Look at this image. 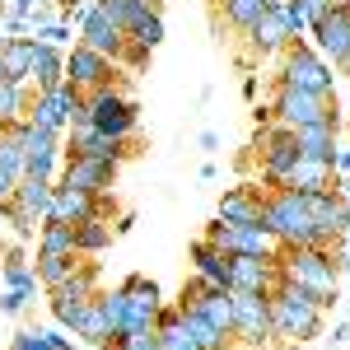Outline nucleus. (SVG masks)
<instances>
[{
  "label": "nucleus",
  "instance_id": "39",
  "mask_svg": "<svg viewBox=\"0 0 350 350\" xmlns=\"http://www.w3.org/2000/svg\"><path fill=\"white\" fill-rule=\"evenodd\" d=\"M178 313H183V308H178ZM159 350H201V346H196L187 332H183V323H178V327H163L159 332Z\"/></svg>",
  "mask_w": 350,
  "mask_h": 350
},
{
  "label": "nucleus",
  "instance_id": "28",
  "mask_svg": "<svg viewBox=\"0 0 350 350\" xmlns=\"http://www.w3.org/2000/svg\"><path fill=\"white\" fill-rule=\"evenodd\" d=\"M52 191L56 183H38V178H19V187H14V206L19 211H28L33 219H47V211H52Z\"/></svg>",
  "mask_w": 350,
  "mask_h": 350
},
{
  "label": "nucleus",
  "instance_id": "1",
  "mask_svg": "<svg viewBox=\"0 0 350 350\" xmlns=\"http://www.w3.org/2000/svg\"><path fill=\"white\" fill-rule=\"evenodd\" d=\"M327 308H332V299L280 280V285L271 290V336L285 341V346H308V341L323 336Z\"/></svg>",
  "mask_w": 350,
  "mask_h": 350
},
{
  "label": "nucleus",
  "instance_id": "41",
  "mask_svg": "<svg viewBox=\"0 0 350 350\" xmlns=\"http://www.w3.org/2000/svg\"><path fill=\"white\" fill-rule=\"evenodd\" d=\"M33 295H38V290H5V295H0V313H10V318L24 313L28 304H33Z\"/></svg>",
  "mask_w": 350,
  "mask_h": 350
},
{
  "label": "nucleus",
  "instance_id": "7",
  "mask_svg": "<svg viewBox=\"0 0 350 350\" xmlns=\"http://www.w3.org/2000/svg\"><path fill=\"white\" fill-rule=\"evenodd\" d=\"M275 84L308 89V94H336V66H327L323 56L313 52V42H290L280 52V75H275Z\"/></svg>",
  "mask_w": 350,
  "mask_h": 350
},
{
  "label": "nucleus",
  "instance_id": "2",
  "mask_svg": "<svg viewBox=\"0 0 350 350\" xmlns=\"http://www.w3.org/2000/svg\"><path fill=\"white\" fill-rule=\"evenodd\" d=\"M262 229L280 247H332V243L313 229L308 219V206H304V191H290V187H271L267 201H262ZM336 252V247H332Z\"/></svg>",
  "mask_w": 350,
  "mask_h": 350
},
{
  "label": "nucleus",
  "instance_id": "42",
  "mask_svg": "<svg viewBox=\"0 0 350 350\" xmlns=\"http://www.w3.org/2000/svg\"><path fill=\"white\" fill-rule=\"evenodd\" d=\"M38 341H42V350H80L70 336H61V332H52V327H38Z\"/></svg>",
  "mask_w": 350,
  "mask_h": 350
},
{
  "label": "nucleus",
  "instance_id": "35",
  "mask_svg": "<svg viewBox=\"0 0 350 350\" xmlns=\"http://www.w3.org/2000/svg\"><path fill=\"white\" fill-rule=\"evenodd\" d=\"M38 252H75V229L61 219H42L38 229Z\"/></svg>",
  "mask_w": 350,
  "mask_h": 350
},
{
  "label": "nucleus",
  "instance_id": "10",
  "mask_svg": "<svg viewBox=\"0 0 350 350\" xmlns=\"http://www.w3.org/2000/svg\"><path fill=\"white\" fill-rule=\"evenodd\" d=\"M75 38H80L89 52H98V56H108V61H117L122 56V47H126V28L122 24H112V14L98 5V0H84L80 10H75Z\"/></svg>",
  "mask_w": 350,
  "mask_h": 350
},
{
  "label": "nucleus",
  "instance_id": "16",
  "mask_svg": "<svg viewBox=\"0 0 350 350\" xmlns=\"http://www.w3.org/2000/svg\"><path fill=\"white\" fill-rule=\"evenodd\" d=\"M117 173H122V163L112 159H61V173H56V183L61 187H75V191H89V196H108L117 187Z\"/></svg>",
  "mask_w": 350,
  "mask_h": 350
},
{
  "label": "nucleus",
  "instance_id": "24",
  "mask_svg": "<svg viewBox=\"0 0 350 350\" xmlns=\"http://www.w3.org/2000/svg\"><path fill=\"white\" fill-rule=\"evenodd\" d=\"M295 135H299V154H304V159L332 163L336 145H341V117H332V122H313V126H299Z\"/></svg>",
  "mask_w": 350,
  "mask_h": 350
},
{
  "label": "nucleus",
  "instance_id": "12",
  "mask_svg": "<svg viewBox=\"0 0 350 350\" xmlns=\"http://www.w3.org/2000/svg\"><path fill=\"white\" fill-rule=\"evenodd\" d=\"M112 159V163H126L140 154V140H117V135H103L94 126H80V131H66L61 135V159Z\"/></svg>",
  "mask_w": 350,
  "mask_h": 350
},
{
  "label": "nucleus",
  "instance_id": "9",
  "mask_svg": "<svg viewBox=\"0 0 350 350\" xmlns=\"http://www.w3.org/2000/svg\"><path fill=\"white\" fill-rule=\"evenodd\" d=\"M19 131V145H24V178H38V183H56L61 173V135L38 126V122H14Z\"/></svg>",
  "mask_w": 350,
  "mask_h": 350
},
{
  "label": "nucleus",
  "instance_id": "15",
  "mask_svg": "<svg viewBox=\"0 0 350 350\" xmlns=\"http://www.w3.org/2000/svg\"><path fill=\"white\" fill-rule=\"evenodd\" d=\"M122 299H126V318H122V332H154V318H159V285L150 275H126L122 285Z\"/></svg>",
  "mask_w": 350,
  "mask_h": 350
},
{
  "label": "nucleus",
  "instance_id": "29",
  "mask_svg": "<svg viewBox=\"0 0 350 350\" xmlns=\"http://www.w3.org/2000/svg\"><path fill=\"white\" fill-rule=\"evenodd\" d=\"M75 229V252L80 257H98V252H108L112 247V224L108 219H80V224H70Z\"/></svg>",
  "mask_w": 350,
  "mask_h": 350
},
{
  "label": "nucleus",
  "instance_id": "21",
  "mask_svg": "<svg viewBox=\"0 0 350 350\" xmlns=\"http://www.w3.org/2000/svg\"><path fill=\"white\" fill-rule=\"evenodd\" d=\"M70 84H61V89H52V94H33L28 98V122H38V126H47V131L66 135V126H70Z\"/></svg>",
  "mask_w": 350,
  "mask_h": 350
},
{
  "label": "nucleus",
  "instance_id": "33",
  "mask_svg": "<svg viewBox=\"0 0 350 350\" xmlns=\"http://www.w3.org/2000/svg\"><path fill=\"white\" fill-rule=\"evenodd\" d=\"M219 14H224V24L234 28V33H247V28L262 19V10H267V0H215Z\"/></svg>",
  "mask_w": 350,
  "mask_h": 350
},
{
  "label": "nucleus",
  "instance_id": "17",
  "mask_svg": "<svg viewBox=\"0 0 350 350\" xmlns=\"http://www.w3.org/2000/svg\"><path fill=\"white\" fill-rule=\"evenodd\" d=\"M304 206H308L313 229H318L332 247H341V239H346V229H350V201L346 196H341V191H308Z\"/></svg>",
  "mask_w": 350,
  "mask_h": 350
},
{
  "label": "nucleus",
  "instance_id": "54",
  "mask_svg": "<svg viewBox=\"0 0 350 350\" xmlns=\"http://www.w3.org/2000/svg\"><path fill=\"white\" fill-rule=\"evenodd\" d=\"M341 247H350V229H346V239H341Z\"/></svg>",
  "mask_w": 350,
  "mask_h": 350
},
{
  "label": "nucleus",
  "instance_id": "48",
  "mask_svg": "<svg viewBox=\"0 0 350 350\" xmlns=\"http://www.w3.org/2000/svg\"><path fill=\"white\" fill-rule=\"evenodd\" d=\"M5 5H10V14H33V5H38V0H5Z\"/></svg>",
  "mask_w": 350,
  "mask_h": 350
},
{
  "label": "nucleus",
  "instance_id": "3",
  "mask_svg": "<svg viewBox=\"0 0 350 350\" xmlns=\"http://www.w3.org/2000/svg\"><path fill=\"white\" fill-rule=\"evenodd\" d=\"M280 275L299 285V290H313L336 304V285H341V271H336V252L332 247H280Z\"/></svg>",
  "mask_w": 350,
  "mask_h": 350
},
{
  "label": "nucleus",
  "instance_id": "11",
  "mask_svg": "<svg viewBox=\"0 0 350 350\" xmlns=\"http://www.w3.org/2000/svg\"><path fill=\"white\" fill-rule=\"evenodd\" d=\"M206 239L215 243L219 252H229V257H275L280 252V243L271 239L262 224H229L219 215H215V224H206Z\"/></svg>",
  "mask_w": 350,
  "mask_h": 350
},
{
  "label": "nucleus",
  "instance_id": "36",
  "mask_svg": "<svg viewBox=\"0 0 350 350\" xmlns=\"http://www.w3.org/2000/svg\"><path fill=\"white\" fill-rule=\"evenodd\" d=\"M126 42L140 47V52H154V47L163 42V14H145L140 24H131L126 28Z\"/></svg>",
  "mask_w": 350,
  "mask_h": 350
},
{
  "label": "nucleus",
  "instance_id": "37",
  "mask_svg": "<svg viewBox=\"0 0 350 350\" xmlns=\"http://www.w3.org/2000/svg\"><path fill=\"white\" fill-rule=\"evenodd\" d=\"M103 350H159V332H117Z\"/></svg>",
  "mask_w": 350,
  "mask_h": 350
},
{
  "label": "nucleus",
  "instance_id": "4",
  "mask_svg": "<svg viewBox=\"0 0 350 350\" xmlns=\"http://www.w3.org/2000/svg\"><path fill=\"white\" fill-rule=\"evenodd\" d=\"M247 159H257L262 187H280L285 173L299 163V135L290 126H280V122H267V126H257V135H252V154Z\"/></svg>",
  "mask_w": 350,
  "mask_h": 350
},
{
  "label": "nucleus",
  "instance_id": "14",
  "mask_svg": "<svg viewBox=\"0 0 350 350\" xmlns=\"http://www.w3.org/2000/svg\"><path fill=\"white\" fill-rule=\"evenodd\" d=\"M308 38H313V52L323 56L327 66H341L350 56V0H336L323 19L313 24Z\"/></svg>",
  "mask_w": 350,
  "mask_h": 350
},
{
  "label": "nucleus",
  "instance_id": "51",
  "mask_svg": "<svg viewBox=\"0 0 350 350\" xmlns=\"http://www.w3.org/2000/svg\"><path fill=\"white\" fill-rule=\"evenodd\" d=\"M201 150H219V135L215 131H201Z\"/></svg>",
  "mask_w": 350,
  "mask_h": 350
},
{
  "label": "nucleus",
  "instance_id": "26",
  "mask_svg": "<svg viewBox=\"0 0 350 350\" xmlns=\"http://www.w3.org/2000/svg\"><path fill=\"white\" fill-rule=\"evenodd\" d=\"M33 47H38V38H33V33H19V38H10V42L0 47V66H5V80L28 84V70H33Z\"/></svg>",
  "mask_w": 350,
  "mask_h": 350
},
{
  "label": "nucleus",
  "instance_id": "23",
  "mask_svg": "<svg viewBox=\"0 0 350 350\" xmlns=\"http://www.w3.org/2000/svg\"><path fill=\"white\" fill-rule=\"evenodd\" d=\"M28 84H33V94H52V89H61V84H66V52H61V47H47V42H38V47H33Z\"/></svg>",
  "mask_w": 350,
  "mask_h": 350
},
{
  "label": "nucleus",
  "instance_id": "40",
  "mask_svg": "<svg viewBox=\"0 0 350 350\" xmlns=\"http://www.w3.org/2000/svg\"><path fill=\"white\" fill-rule=\"evenodd\" d=\"M290 5H295L299 14H304V24H308V33H313V24L323 19V14L332 10V5H336V0H290Z\"/></svg>",
  "mask_w": 350,
  "mask_h": 350
},
{
  "label": "nucleus",
  "instance_id": "18",
  "mask_svg": "<svg viewBox=\"0 0 350 350\" xmlns=\"http://www.w3.org/2000/svg\"><path fill=\"white\" fill-rule=\"evenodd\" d=\"M247 38V47H252V56H275L285 52L295 38H290V19H285V0H267V10H262V19L243 33Z\"/></svg>",
  "mask_w": 350,
  "mask_h": 350
},
{
  "label": "nucleus",
  "instance_id": "31",
  "mask_svg": "<svg viewBox=\"0 0 350 350\" xmlns=\"http://www.w3.org/2000/svg\"><path fill=\"white\" fill-rule=\"evenodd\" d=\"M28 98H33V84L0 80V126H10V122H24V117H28Z\"/></svg>",
  "mask_w": 350,
  "mask_h": 350
},
{
  "label": "nucleus",
  "instance_id": "47",
  "mask_svg": "<svg viewBox=\"0 0 350 350\" xmlns=\"http://www.w3.org/2000/svg\"><path fill=\"white\" fill-rule=\"evenodd\" d=\"M52 5H56V14H61V19L70 24V19H75V10H80L84 0H52Z\"/></svg>",
  "mask_w": 350,
  "mask_h": 350
},
{
  "label": "nucleus",
  "instance_id": "55",
  "mask_svg": "<svg viewBox=\"0 0 350 350\" xmlns=\"http://www.w3.org/2000/svg\"><path fill=\"white\" fill-rule=\"evenodd\" d=\"M5 42H10V38H5V33H0V47H5Z\"/></svg>",
  "mask_w": 350,
  "mask_h": 350
},
{
  "label": "nucleus",
  "instance_id": "8",
  "mask_svg": "<svg viewBox=\"0 0 350 350\" xmlns=\"http://www.w3.org/2000/svg\"><path fill=\"white\" fill-rule=\"evenodd\" d=\"M271 117L280 122V126H313V122H332V117H341L336 112V94H308V89H290V84H275V94H271Z\"/></svg>",
  "mask_w": 350,
  "mask_h": 350
},
{
  "label": "nucleus",
  "instance_id": "20",
  "mask_svg": "<svg viewBox=\"0 0 350 350\" xmlns=\"http://www.w3.org/2000/svg\"><path fill=\"white\" fill-rule=\"evenodd\" d=\"M267 191L271 187H262V183H239V187H224L215 215L229 219V224H262V201H267Z\"/></svg>",
  "mask_w": 350,
  "mask_h": 350
},
{
  "label": "nucleus",
  "instance_id": "45",
  "mask_svg": "<svg viewBox=\"0 0 350 350\" xmlns=\"http://www.w3.org/2000/svg\"><path fill=\"white\" fill-rule=\"evenodd\" d=\"M10 350H42V341H38V332H19V336L10 341Z\"/></svg>",
  "mask_w": 350,
  "mask_h": 350
},
{
  "label": "nucleus",
  "instance_id": "6",
  "mask_svg": "<svg viewBox=\"0 0 350 350\" xmlns=\"http://www.w3.org/2000/svg\"><path fill=\"white\" fill-rule=\"evenodd\" d=\"M229 336L243 350H267L271 336V295H252V290H229Z\"/></svg>",
  "mask_w": 350,
  "mask_h": 350
},
{
  "label": "nucleus",
  "instance_id": "53",
  "mask_svg": "<svg viewBox=\"0 0 350 350\" xmlns=\"http://www.w3.org/2000/svg\"><path fill=\"white\" fill-rule=\"evenodd\" d=\"M5 14H10V5H5V0H0V19H5Z\"/></svg>",
  "mask_w": 350,
  "mask_h": 350
},
{
  "label": "nucleus",
  "instance_id": "32",
  "mask_svg": "<svg viewBox=\"0 0 350 350\" xmlns=\"http://www.w3.org/2000/svg\"><path fill=\"white\" fill-rule=\"evenodd\" d=\"M98 5L112 14V24H122V28L140 24L145 14H163V0H98Z\"/></svg>",
  "mask_w": 350,
  "mask_h": 350
},
{
  "label": "nucleus",
  "instance_id": "50",
  "mask_svg": "<svg viewBox=\"0 0 350 350\" xmlns=\"http://www.w3.org/2000/svg\"><path fill=\"white\" fill-rule=\"evenodd\" d=\"M243 98H257V75H243Z\"/></svg>",
  "mask_w": 350,
  "mask_h": 350
},
{
  "label": "nucleus",
  "instance_id": "22",
  "mask_svg": "<svg viewBox=\"0 0 350 350\" xmlns=\"http://www.w3.org/2000/svg\"><path fill=\"white\" fill-rule=\"evenodd\" d=\"M336 183H341V173L332 168V163H323V159H304L299 154V163L285 173V183L280 187H290V191H336Z\"/></svg>",
  "mask_w": 350,
  "mask_h": 350
},
{
  "label": "nucleus",
  "instance_id": "43",
  "mask_svg": "<svg viewBox=\"0 0 350 350\" xmlns=\"http://www.w3.org/2000/svg\"><path fill=\"white\" fill-rule=\"evenodd\" d=\"M145 61H150V52H140V47H131V42H126L122 56H117V66H126V70H140Z\"/></svg>",
  "mask_w": 350,
  "mask_h": 350
},
{
  "label": "nucleus",
  "instance_id": "38",
  "mask_svg": "<svg viewBox=\"0 0 350 350\" xmlns=\"http://www.w3.org/2000/svg\"><path fill=\"white\" fill-rule=\"evenodd\" d=\"M38 42H47V47H66V42H75V28L66 24V19H52V24H42L33 33Z\"/></svg>",
  "mask_w": 350,
  "mask_h": 350
},
{
  "label": "nucleus",
  "instance_id": "13",
  "mask_svg": "<svg viewBox=\"0 0 350 350\" xmlns=\"http://www.w3.org/2000/svg\"><path fill=\"white\" fill-rule=\"evenodd\" d=\"M117 75H122L117 61L89 52L84 42H70V47H66V84H70V89L94 94V89H103V84H117Z\"/></svg>",
  "mask_w": 350,
  "mask_h": 350
},
{
  "label": "nucleus",
  "instance_id": "46",
  "mask_svg": "<svg viewBox=\"0 0 350 350\" xmlns=\"http://www.w3.org/2000/svg\"><path fill=\"white\" fill-rule=\"evenodd\" d=\"M332 168L350 178V145H336V154H332Z\"/></svg>",
  "mask_w": 350,
  "mask_h": 350
},
{
  "label": "nucleus",
  "instance_id": "49",
  "mask_svg": "<svg viewBox=\"0 0 350 350\" xmlns=\"http://www.w3.org/2000/svg\"><path fill=\"white\" fill-rule=\"evenodd\" d=\"M252 122H257V126H267V122H275V117H271V103H257V108H252Z\"/></svg>",
  "mask_w": 350,
  "mask_h": 350
},
{
  "label": "nucleus",
  "instance_id": "25",
  "mask_svg": "<svg viewBox=\"0 0 350 350\" xmlns=\"http://www.w3.org/2000/svg\"><path fill=\"white\" fill-rule=\"evenodd\" d=\"M187 257H191V271H196L201 280H211V285H224V290H229V252H219L211 239H196L187 247Z\"/></svg>",
  "mask_w": 350,
  "mask_h": 350
},
{
  "label": "nucleus",
  "instance_id": "5",
  "mask_svg": "<svg viewBox=\"0 0 350 350\" xmlns=\"http://www.w3.org/2000/svg\"><path fill=\"white\" fill-rule=\"evenodd\" d=\"M84 98H89V126L94 131L117 135V140H131L135 135V126H140V103H135L122 84H103V89H94Z\"/></svg>",
  "mask_w": 350,
  "mask_h": 350
},
{
  "label": "nucleus",
  "instance_id": "56",
  "mask_svg": "<svg viewBox=\"0 0 350 350\" xmlns=\"http://www.w3.org/2000/svg\"><path fill=\"white\" fill-rule=\"evenodd\" d=\"M346 108H350V89H346Z\"/></svg>",
  "mask_w": 350,
  "mask_h": 350
},
{
  "label": "nucleus",
  "instance_id": "27",
  "mask_svg": "<svg viewBox=\"0 0 350 350\" xmlns=\"http://www.w3.org/2000/svg\"><path fill=\"white\" fill-rule=\"evenodd\" d=\"M103 290V271H98V262H80V267L70 271L61 285H56V295L75 299V304H89V299Z\"/></svg>",
  "mask_w": 350,
  "mask_h": 350
},
{
  "label": "nucleus",
  "instance_id": "19",
  "mask_svg": "<svg viewBox=\"0 0 350 350\" xmlns=\"http://www.w3.org/2000/svg\"><path fill=\"white\" fill-rule=\"evenodd\" d=\"M280 257H229V290H252L271 295L280 285Z\"/></svg>",
  "mask_w": 350,
  "mask_h": 350
},
{
  "label": "nucleus",
  "instance_id": "34",
  "mask_svg": "<svg viewBox=\"0 0 350 350\" xmlns=\"http://www.w3.org/2000/svg\"><path fill=\"white\" fill-rule=\"evenodd\" d=\"M0 271H5V290H38V275L28 271V257L19 247H10L0 257Z\"/></svg>",
  "mask_w": 350,
  "mask_h": 350
},
{
  "label": "nucleus",
  "instance_id": "52",
  "mask_svg": "<svg viewBox=\"0 0 350 350\" xmlns=\"http://www.w3.org/2000/svg\"><path fill=\"white\" fill-rule=\"evenodd\" d=\"M336 70H341V75H346V80H350V56H346V61H341V66H336Z\"/></svg>",
  "mask_w": 350,
  "mask_h": 350
},
{
  "label": "nucleus",
  "instance_id": "44",
  "mask_svg": "<svg viewBox=\"0 0 350 350\" xmlns=\"http://www.w3.org/2000/svg\"><path fill=\"white\" fill-rule=\"evenodd\" d=\"M14 187H19V173L0 163V201H10V196H14Z\"/></svg>",
  "mask_w": 350,
  "mask_h": 350
},
{
  "label": "nucleus",
  "instance_id": "30",
  "mask_svg": "<svg viewBox=\"0 0 350 350\" xmlns=\"http://www.w3.org/2000/svg\"><path fill=\"white\" fill-rule=\"evenodd\" d=\"M75 267H80V252H38L33 275H38V285H42V290H56V285H61Z\"/></svg>",
  "mask_w": 350,
  "mask_h": 350
}]
</instances>
